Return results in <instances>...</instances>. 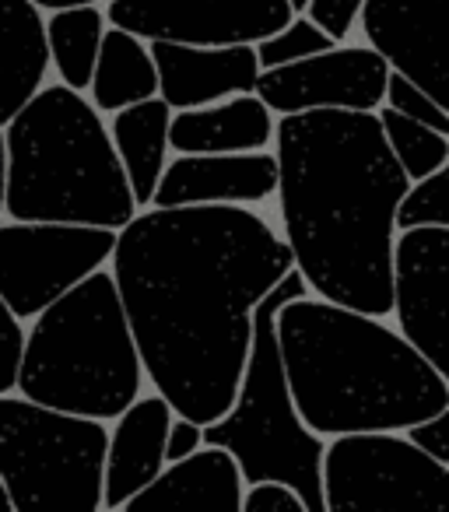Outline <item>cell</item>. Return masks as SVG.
<instances>
[{
  "label": "cell",
  "mask_w": 449,
  "mask_h": 512,
  "mask_svg": "<svg viewBox=\"0 0 449 512\" xmlns=\"http://www.w3.org/2000/svg\"><path fill=\"white\" fill-rule=\"evenodd\" d=\"M95 113H120L158 95V74L144 39L123 29H106L92 71Z\"/></svg>",
  "instance_id": "44dd1931"
},
{
  "label": "cell",
  "mask_w": 449,
  "mask_h": 512,
  "mask_svg": "<svg viewBox=\"0 0 449 512\" xmlns=\"http://www.w3.org/2000/svg\"><path fill=\"white\" fill-rule=\"evenodd\" d=\"M358 8H362V0H309L306 18L313 25H320L334 43H341L351 32V25H355Z\"/></svg>",
  "instance_id": "83f0119b"
},
{
  "label": "cell",
  "mask_w": 449,
  "mask_h": 512,
  "mask_svg": "<svg viewBox=\"0 0 449 512\" xmlns=\"http://www.w3.org/2000/svg\"><path fill=\"white\" fill-rule=\"evenodd\" d=\"M197 449H204V428L186 418H172L169 435H165V467H169V463L190 460Z\"/></svg>",
  "instance_id": "f546056e"
},
{
  "label": "cell",
  "mask_w": 449,
  "mask_h": 512,
  "mask_svg": "<svg viewBox=\"0 0 449 512\" xmlns=\"http://www.w3.org/2000/svg\"><path fill=\"white\" fill-rule=\"evenodd\" d=\"M446 193H449L446 169H439V172H432V176L411 183L397 204L393 228H400V232H407V228H449Z\"/></svg>",
  "instance_id": "d4e9b609"
},
{
  "label": "cell",
  "mask_w": 449,
  "mask_h": 512,
  "mask_svg": "<svg viewBox=\"0 0 449 512\" xmlns=\"http://www.w3.org/2000/svg\"><path fill=\"white\" fill-rule=\"evenodd\" d=\"M288 8H292L295 15H302V11L309 8V0H288Z\"/></svg>",
  "instance_id": "836d02e7"
},
{
  "label": "cell",
  "mask_w": 449,
  "mask_h": 512,
  "mask_svg": "<svg viewBox=\"0 0 449 512\" xmlns=\"http://www.w3.org/2000/svg\"><path fill=\"white\" fill-rule=\"evenodd\" d=\"M376 120L386 137V148L393 151L397 165L404 169L407 183H418V179L446 169V162H449L446 134L425 127V123L407 120V116H400V113H390V109L376 113Z\"/></svg>",
  "instance_id": "603a6c76"
},
{
  "label": "cell",
  "mask_w": 449,
  "mask_h": 512,
  "mask_svg": "<svg viewBox=\"0 0 449 512\" xmlns=\"http://www.w3.org/2000/svg\"><path fill=\"white\" fill-rule=\"evenodd\" d=\"M50 71L43 18L29 0H0V130L43 88Z\"/></svg>",
  "instance_id": "d6986e66"
},
{
  "label": "cell",
  "mask_w": 449,
  "mask_h": 512,
  "mask_svg": "<svg viewBox=\"0 0 449 512\" xmlns=\"http://www.w3.org/2000/svg\"><path fill=\"white\" fill-rule=\"evenodd\" d=\"M116 246V232L85 225H0V302L18 323L95 274Z\"/></svg>",
  "instance_id": "9c48e42d"
},
{
  "label": "cell",
  "mask_w": 449,
  "mask_h": 512,
  "mask_svg": "<svg viewBox=\"0 0 449 512\" xmlns=\"http://www.w3.org/2000/svg\"><path fill=\"white\" fill-rule=\"evenodd\" d=\"M246 484L225 449H197L190 460L169 463L120 512H243Z\"/></svg>",
  "instance_id": "2e32d148"
},
{
  "label": "cell",
  "mask_w": 449,
  "mask_h": 512,
  "mask_svg": "<svg viewBox=\"0 0 449 512\" xmlns=\"http://www.w3.org/2000/svg\"><path fill=\"white\" fill-rule=\"evenodd\" d=\"M390 67L369 46H334L299 64L260 71L257 95L267 113L295 116L316 109H344V113H372L386 92Z\"/></svg>",
  "instance_id": "8fae6325"
},
{
  "label": "cell",
  "mask_w": 449,
  "mask_h": 512,
  "mask_svg": "<svg viewBox=\"0 0 449 512\" xmlns=\"http://www.w3.org/2000/svg\"><path fill=\"white\" fill-rule=\"evenodd\" d=\"M334 46L337 43L320 25H313L306 15H295L281 32L260 39V43L253 46V53H257L260 71H274V67L299 64V60L316 57V53H327V50H334Z\"/></svg>",
  "instance_id": "cb8c5ba5"
},
{
  "label": "cell",
  "mask_w": 449,
  "mask_h": 512,
  "mask_svg": "<svg viewBox=\"0 0 449 512\" xmlns=\"http://www.w3.org/2000/svg\"><path fill=\"white\" fill-rule=\"evenodd\" d=\"M36 8H50V11H64V8H85V4H95V0H29Z\"/></svg>",
  "instance_id": "d6a6232c"
},
{
  "label": "cell",
  "mask_w": 449,
  "mask_h": 512,
  "mask_svg": "<svg viewBox=\"0 0 449 512\" xmlns=\"http://www.w3.org/2000/svg\"><path fill=\"white\" fill-rule=\"evenodd\" d=\"M158 95L169 109H204L232 95H253L260 64L253 46H179L151 43Z\"/></svg>",
  "instance_id": "5bb4252c"
},
{
  "label": "cell",
  "mask_w": 449,
  "mask_h": 512,
  "mask_svg": "<svg viewBox=\"0 0 449 512\" xmlns=\"http://www.w3.org/2000/svg\"><path fill=\"white\" fill-rule=\"evenodd\" d=\"M355 18L390 71L449 106V0H362Z\"/></svg>",
  "instance_id": "4fadbf2b"
},
{
  "label": "cell",
  "mask_w": 449,
  "mask_h": 512,
  "mask_svg": "<svg viewBox=\"0 0 449 512\" xmlns=\"http://www.w3.org/2000/svg\"><path fill=\"white\" fill-rule=\"evenodd\" d=\"M449 411L435 414V418L421 421V425H411L404 428V439L411 442L414 449H421V453L428 456V460L442 463V467H449Z\"/></svg>",
  "instance_id": "f1b7e54d"
},
{
  "label": "cell",
  "mask_w": 449,
  "mask_h": 512,
  "mask_svg": "<svg viewBox=\"0 0 449 512\" xmlns=\"http://www.w3.org/2000/svg\"><path fill=\"white\" fill-rule=\"evenodd\" d=\"M295 18L288 0H109V22L148 43L257 46Z\"/></svg>",
  "instance_id": "30bf717a"
},
{
  "label": "cell",
  "mask_w": 449,
  "mask_h": 512,
  "mask_svg": "<svg viewBox=\"0 0 449 512\" xmlns=\"http://www.w3.org/2000/svg\"><path fill=\"white\" fill-rule=\"evenodd\" d=\"M22 344L25 330L15 316L8 313V306L0 302V397H8L18 383V362H22Z\"/></svg>",
  "instance_id": "4316f807"
},
{
  "label": "cell",
  "mask_w": 449,
  "mask_h": 512,
  "mask_svg": "<svg viewBox=\"0 0 449 512\" xmlns=\"http://www.w3.org/2000/svg\"><path fill=\"white\" fill-rule=\"evenodd\" d=\"M4 151V211L15 221L120 232L137 214L113 137L81 92L39 88L4 127Z\"/></svg>",
  "instance_id": "277c9868"
},
{
  "label": "cell",
  "mask_w": 449,
  "mask_h": 512,
  "mask_svg": "<svg viewBox=\"0 0 449 512\" xmlns=\"http://www.w3.org/2000/svg\"><path fill=\"white\" fill-rule=\"evenodd\" d=\"M172 411L162 397H137L116 418L106 442V470H102V505L120 509L123 502L144 491L165 470V435Z\"/></svg>",
  "instance_id": "e0dca14e"
},
{
  "label": "cell",
  "mask_w": 449,
  "mask_h": 512,
  "mask_svg": "<svg viewBox=\"0 0 449 512\" xmlns=\"http://www.w3.org/2000/svg\"><path fill=\"white\" fill-rule=\"evenodd\" d=\"M274 144L285 246L306 288L372 320L393 313V214L411 183L376 113L281 116Z\"/></svg>",
  "instance_id": "7a4b0ae2"
},
{
  "label": "cell",
  "mask_w": 449,
  "mask_h": 512,
  "mask_svg": "<svg viewBox=\"0 0 449 512\" xmlns=\"http://www.w3.org/2000/svg\"><path fill=\"white\" fill-rule=\"evenodd\" d=\"M0 512H11V502H8V491H4V484H0Z\"/></svg>",
  "instance_id": "e575fe53"
},
{
  "label": "cell",
  "mask_w": 449,
  "mask_h": 512,
  "mask_svg": "<svg viewBox=\"0 0 449 512\" xmlns=\"http://www.w3.org/2000/svg\"><path fill=\"white\" fill-rule=\"evenodd\" d=\"M278 190V162L253 155H179L155 186V207H239L260 204Z\"/></svg>",
  "instance_id": "9a60e30c"
},
{
  "label": "cell",
  "mask_w": 449,
  "mask_h": 512,
  "mask_svg": "<svg viewBox=\"0 0 449 512\" xmlns=\"http://www.w3.org/2000/svg\"><path fill=\"white\" fill-rule=\"evenodd\" d=\"M169 120L172 109L162 99L137 102L130 109L113 113V148L123 165V176L134 193V204L144 207L155 197V186L165 172V151H169Z\"/></svg>",
  "instance_id": "ffe728a7"
},
{
  "label": "cell",
  "mask_w": 449,
  "mask_h": 512,
  "mask_svg": "<svg viewBox=\"0 0 449 512\" xmlns=\"http://www.w3.org/2000/svg\"><path fill=\"white\" fill-rule=\"evenodd\" d=\"M274 141V116L257 95H232L169 120V148L179 155H253Z\"/></svg>",
  "instance_id": "ac0fdd59"
},
{
  "label": "cell",
  "mask_w": 449,
  "mask_h": 512,
  "mask_svg": "<svg viewBox=\"0 0 449 512\" xmlns=\"http://www.w3.org/2000/svg\"><path fill=\"white\" fill-rule=\"evenodd\" d=\"M327 512H449V467L404 435H341L323 449Z\"/></svg>",
  "instance_id": "ba28073f"
},
{
  "label": "cell",
  "mask_w": 449,
  "mask_h": 512,
  "mask_svg": "<svg viewBox=\"0 0 449 512\" xmlns=\"http://www.w3.org/2000/svg\"><path fill=\"white\" fill-rule=\"evenodd\" d=\"M295 414L313 435H397L449 411V383L379 320L295 299L274 320Z\"/></svg>",
  "instance_id": "3957f363"
},
{
  "label": "cell",
  "mask_w": 449,
  "mask_h": 512,
  "mask_svg": "<svg viewBox=\"0 0 449 512\" xmlns=\"http://www.w3.org/2000/svg\"><path fill=\"white\" fill-rule=\"evenodd\" d=\"M393 309L400 337L449 372V228H407L393 246Z\"/></svg>",
  "instance_id": "7c38bea8"
},
{
  "label": "cell",
  "mask_w": 449,
  "mask_h": 512,
  "mask_svg": "<svg viewBox=\"0 0 449 512\" xmlns=\"http://www.w3.org/2000/svg\"><path fill=\"white\" fill-rule=\"evenodd\" d=\"M292 253L246 207H155L116 232L113 285L137 358L176 418L229 414L253 341V309Z\"/></svg>",
  "instance_id": "6da1fadb"
},
{
  "label": "cell",
  "mask_w": 449,
  "mask_h": 512,
  "mask_svg": "<svg viewBox=\"0 0 449 512\" xmlns=\"http://www.w3.org/2000/svg\"><path fill=\"white\" fill-rule=\"evenodd\" d=\"M8 200V151H4V134H0V211Z\"/></svg>",
  "instance_id": "1f68e13d"
},
{
  "label": "cell",
  "mask_w": 449,
  "mask_h": 512,
  "mask_svg": "<svg viewBox=\"0 0 449 512\" xmlns=\"http://www.w3.org/2000/svg\"><path fill=\"white\" fill-rule=\"evenodd\" d=\"M102 32H106V15L95 4L53 11L50 22H43L46 53H50V64L57 67L64 88L85 92L92 85Z\"/></svg>",
  "instance_id": "7402d4cb"
},
{
  "label": "cell",
  "mask_w": 449,
  "mask_h": 512,
  "mask_svg": "<svg viewBox=\"0 0 449 512\" xmlns=\"http://www.w3.org/2000/svg\"><path fill=\"white\" fill-rule=\"evenodd\" d=\"M306 292V281L292 267L253 309V341L236 404L225 418L204 428V446L225 449L236 460L246 488L278 484L292 491L306 512H327L323 509V449L327 446L295 414L285 369H281L278 337H274L281 306L306 299Z\"/></svg>",
  "instance_id": "8992f818"
},
{
  "label": "cell",
  "mask_w": 449,
  "mask_h": 512,
  "mask_svg": "<svg viewBox=\"0 0 449 512\" xmlns=\"http://www.w3.org/2000/svg\"><path fill=\"white\" fill-rule=\"evenodd\" d=\"M109 428L0 397V484L11 512H102Z\"/></svg>",
  "instance_id": "52a82bcc"
},
{
  "label": "cell",
  "mask_w": 449,
  "mask_h": 512,
  "mask_svg": "<svg viewBox=\"0 0 449 512\" xmlns=\"http://www.w3.org/2000/svg\"><path fill=\"white\" fill-rule=\"evenodd\" d=\"M15 390L29 404L113 421L141 397V358L113 274L95 271L36 316Z\"/></svg>",
  "instance_id": "5b68a950"
},
{
  "label": "cell",
  "mask_w": 449,
  "mask_h": 512,
  "mask_svg": "<svg viewBox=\"0 0 449 512\" xmlns=\"http://www.w3.org/2000/svg\"><path fill=\"white\" fill-rule=\"evenodd\" d=\"M243 512H306L302 502L288 488L278 484H257L243 495Z\"/></svg>",
  "instance_id": "4dcf8cb0"
},
{
  "label": "cell",
  "mask_w": 449,
  "mask_h": 512,
  "mask_svg": "<svg viewBox=\"0 0 449 512\" xmlns=\"http://www.w3.org/2000/svg\"><path fill=\"white\" fill-rule=\"evenodd\" d=\"M383 99H386V109H390V113H400V116H407V120L425 123V127L439 130V134H449V113L439 106V102L428 99L418 85H411L404 74L390 71Z\"/></svg>",
  "instance_id": "484cf974"
}]
</instances>
